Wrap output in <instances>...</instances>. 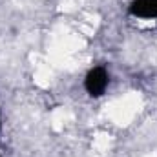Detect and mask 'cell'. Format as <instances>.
Listing matches in <instances>:
<instances>
[{
    "label": "cell",
    "mask_w": 157,
    "mask_h": 157,
    "mask_svg": "<svg viewBox=\"0 0 157 157\" xmlns=\"http://www.w3.org/2000/svg\"><path fill=\"white\" fill-rule=\"evenodd\" d=\"M108 84H110V75L102 66H97V68L90 70L86 78H84V88L91 97H101L106 91Z\"/></svg>",
    "instance_id": "6da1fadb"
},
{
    "label": "cell",
    "mask_w": 157,
    "mask_h": 157,
    "mask_svg": "<svg viewBox=\"0 0 157 157\" xmlns=\"http://www.w3.org/2000/svg\"><path fill=\"white\" fill-rule=\"evenodd\" d=\"M130 13L137 18L157 20V0H132Z\"/></svg>",
    "instance_id": "7a4b0ae2"
}]
</instances>
